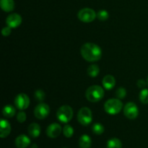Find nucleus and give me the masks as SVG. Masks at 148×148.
Wrapping results in <instances>:
<instances>
[{
    "mask_svg": "<svg viewBox=\"0 0 148 148\" xmlns=\"http://www.w3.org/2000/svg\"><path fill=\"white\" fill-rule=\"evenodd\" d=\"M80 53L82 57L89 62L98 61L102 56V50L93 43H86L81 47Z\"/></svg>",
    "mask_w": 148,
    "mask_h": 148,
    "instance_id": "f257e3e1",
    "label": "nucleus"
},
{
    "mask_svg": "<svg viewBox=\"0 0 148 148\" xmlns=\"http://www.w3.org/2000/svg\"><path fill=\"white\" fill-rule=\"evenodd\" d=\"M104 90L99 85H92L89 87L85 92L87 99L92 103H96L101 101L104 96Z\"/></svg>",
    "mask_w": 148,
    "mask_h": 148,
    "instance_id": "f03ea898",
    "label": "nucleus"
},
{
    "mask_svg": "<svg viewBox=\"0 0 148 148\" xmlns=\"http://www.w3.org/2000/svg\"><path fill=\"white\" fill-rule=\"evenodd\" d=\"M123 108V103L119 98L109 99L105 103L104 109L111 115H116L121 111Z\"/></svg>",
    "mask_w": 148,
    "mask_h": 148,
    "instance_id": "7ed1b4c3",
    "label": "nucleus"
},
{
    "mask_svg": "<svg viewBox=\"0 0 148 148\" xmlns=\"http://www.w3.org/2000/svg\"><path fill=\"white\" fill-rule=\"evenodd\" d=\"M56 116L62 123H68L73 117V110L69 106H62L57 111Z\"/></svg>",
    "mask_w": 148,
    "mask_h": 148,
    "instance_id": "20e7f679",
    "label": "nucleus"
},
{
    "mask_svg": "<svg viewBox=\"0 0 148 148\" xmlns=\"http://www.w3.org/2000/svg\"><path fill=\"white\" fill-rule=\"evenodd\" d=\"M77 120L83 126L89 125L92 120V111L88 107H83L77 114Z\"/></svg>",
    "mask_w": 148,
    "mask_h": 148,
    "instance_id": "39448f33",
    "label": "nucleus"
},
{
    "mask_svg": "<svg viewBox=\"0 0 148 148\" xmlns=\"http://www.w3.org/2000/svg\"><path fill=\"white\" fill-rule=\"evenodd\" d=\"M78 18L80 21L85 23H89L93 21L97 17V14L92 9L83 8L78 12Z\"/></svg>",
    "mask_w": 148,
    "mask_h": 148,
    "instance_id": "423d86ee",
    "label": "nucleus"
},
{
    "mask_svg": "<svg viewBox=\"0 0 148 148\" xmlns=\"http://www.w3.org/2000/svg\"><path fill=\"white\" fill-rule=\"evenodd\" d=\"M124 114L125 116L130 119H136L139 114V110L137 105L132 102L127 103L124 108Z\"/></svg>",
    "mask_w": 148,
    "mask_h": 148,
    "instance_id": "0eeeda50",
    "label": "nucleus"
},
{
    "mask_svg": "<svg viewBox=\"0 0 148 148\" xmlns=\"http://www.w3.org/2000/svg\"><path fill=\"white\" fill-rule=\"evenodd\" d=\"M50 113V108L49 106L43 103H40L34 110V115L38 119H44L49 116Z\"/></svg>",
    "mask_w": 148,
    "mask_h": 148,
    "instance_id": "6e6552de",
    "label": "nucleus"
},
{
    "mask_svg": "<svg viewBox=\"0 0 148 148\" xmlns=\"http://www.w3.org/2000/svg\"><path fill=\"white\" fill-rule=\"evenodd\" d=\"M15 106L20 110H25L30 105V98L26 94L20 93L14 99Z\"/></svg>",
    "mask_w": 148,
    "mask_h": 148,
    "instance_id": "1a4fd4ad",
    "label": "nucleus"
},
{
    "mask_svg": "<svg viewBox=\"0 0 148 148\" xmlns=\"http://www.w3.org/2000/svg\"><path fill=\"white\" fill-rule=\"evenodd\" d=\"M6 23H7V26L10 27L11 28H16L20 26L22 23V17L19 14L13 13V14H10L7 17Z\"/></svg>",
    "mask_w": 148,
    "mask_h": 148,
    "instance_id": "9d476101",
    "label": "nucleus"
},
{
    "mask_svg": "<svg viewBox=\"0 0 148 148\" xmlns=\"http://www.w3.org/2000/svg\"><path fill=\"white\" fill-rule=\"evenodd\" d=\"M62 130V127L59 124L53 123L48 127L46 130V134L50 138H56L60 135Z\"/></svg>",
    "mask_w": 148,
    "mask_h": 148,
    "instance_id": "9b49d317",
    "label": "nucleus"
},
{
    "mask_svg": "<svg viewBox=\"0 0 148 148\" xmlns=\"http://www.w3.org/2000/svg\"><path fill=\"white\" fill-rule=\"evenodd\" d=\"M30 144V138L25 134H21L15 139V145L17 148H27Z\"/></svg>",
    "mask_w": 148,
    "mask_h": 148,
    "instance_id": "f8f14e48",
    "label": "nucleus"
},
{
    "mask_svg": "<svg viewBox=\"0 0 148 148\" xmlns=\"http://www.w3.org/2000/svg\"><path fill=\"white\" fill-rule=\"evenodd\" d=\"M11 132V126L7 120L1 119L0 122V137L1 138H5Z\"/></svg>",
    "mask_w": 148,
    "mask_h": 148,
    "instance_id": "ddd939ff",
    "label": "nucleus"
},
{
    "mask_svg": "<svg viewBox=\"0 0 148 148\" xmlns=\"http://www.w3.org/2000/svg\"><path fill=\"white\" fill-rule=\"evenodd\" d=\"M29 135L33 138H37L40 134V127L37 123H32L27 129Z\"/></svg>",
    "mask_w": 148,
    "mask_h": 148,
    "instance_id": "4468645a",
    "label": "nucleus"
},
{
    "mask_svg": "<svg viewBox=\"0 0 148 148\" xmlns=\"http://www.w3.org/2000/svg\"><path fill=\"white\" fill-rule=\"evenodd\" d=\"M103 85L106 90H111L114 88L116 85V79L114 76L108 75L105 76L103 79Z\"/></svg>",
    "mask_w": 148,
    "mask_h": 148,
    "instance_id": "2eb2a0df",
    "label": "nucleus"
},
{
    "mask_svg": "<svg viewBox=\"0 0 148 148\" xmlns=\"http://www.w3.org/2000/svg\"><path fill=\"white\" fill-rule=\"evenodd\" d=\"M0 5L1 9L6 12L12 11L14 8V2L13 0H1Z\"/></svg>",
    "mask_w": 148,
    "mask_h": 148,
    "instance_id": "dca6fc26",
    "label": "nucleus"
},
{
    "mask_svg": "<svg viewBox=\"0 0 148 148\" xmlns=\"http://www.w3.org/2000/svg\"><path fill=\"white\" fill-rule=\"evenodd\" d=\"M92 145L91 138L87 134L81 136L79 140V146L80 148H90Z\"/></svg>",
    "mask_w": 148,
    "mask_h": 148,
    "instance_id": "f3484780",
    "label": "nucleus"
},
{
    "mask_svg": "<svg viewBox=\"0 0 148 148\" xmlns=\"http://www.w3.org/2000/svg\"><path fill=\"white\" fill-rule=\"evenodd\" d=\"M3 115L7 118H11V117L14 116L16 114V110L14 107H13L11 105H7L4 107L3 108Z\"/></svg>",
    "mask_w": 148,
    "mask_h": 148,
    "instance_id": "a211bd4d",
    "label": "nucleus"
},
{
    "mask_svg": "<svg viewBox=\"0 0 148 148\" xmlns=\"http://www.w3.org/2000/svg\"><path fill=\"white\" fill-rule=\"evenodd\" d=\"M122 143L118 138H112L107 143V148H121Z\"/></svg>",
    "mask_w": 148,
    "mask_h": 148,
    "instance_id": "6ab92c4d",
    "label": "nucleus"
},
{
    "mask_svg": "<svg viewBox=\"0 0 148 148\" xmlns=\"http://www.w3.org/2000/svg\"><path fill=\"white\" fill-rule=\"evenodd\" d=\"M87 72H88V75L90 77H95L96 76H98L100 72L99 66L96 64L90 65L88 68Z\"/></svg>",
    "mask_w": 148,
    "mask_h": 148,
    "instance_id": "aec40b11",
    "label": "nucleus"
},
{
    "mask_svg": "<svg viewBox=\"0 0 148 148\" xmlns=\"http://www.w3.org/2000/svg\"><path fill=\"white\" fill-rule=\"evenodd\" d=\"M92 130L94 134H97V135H100V134H102L104 132V127L100 123H96V124H93L92 127Z\"/></svg>",
    "mask_w": 148,
    "mask_h": 148,
    "instance_id": "412c9836",
    "label": "nucleus"
},
{
    "mask_svg": "<svg viewBox=\"0 0 148 148\" xmlns=\"http://www.w3.org/2000/svg\"><path fill=\"white\" fill-rule=\"evenodd\" d=\"M63 133L64 136L67 138H70L74 134V129L70 125L64 126L63 129Z\"/></svg>",
    "mask_w": 148,
    "mask_h": 148,
    "instance_id": "4be33fe9",
    "label": "nucleus"
},
{
    "mask_svg": "<svg viewBox=\"0 0 148 148\" xmlns=\"http://www.w3.org/2000/svg\"><path fill=\"white\" fill-rule=\"evenodd\" d=\"M140 100L143 103H148V89H143L140 92Z\"/></svg>",
    "mask_w": 148,
    "mask_h": 148,
    "instance_id": "5701e85b",
    "label": "nucleus"
},
{
    "mask_svg": "<svg viewBox=\"0 0 148 148\" xmlns=\"http://www.w3.org/2000/svg\"><path fill=\"white\" fill-rule=\"evenodd\" d=\"M109 17V14L108 12L105 10H101L97 13V17L101 21H106Z\"/></svg>",
    "mask_w": 148,
    "mask_h": 148,
    "instance_id": "b1692460",
    "label": "nucleus"
},
{
    "mask_svg": "<svg viewBox=\"0 0 148 148\" xmlns=\"http://www.w3.org/2000/svg\"><path fill=\"white\" fill-rule=\"evenodd\" d=\"M34 95L36 100L38 101H43L45 99V97H46V94H45V92L42 90H37L35 92Z\"/></svg>",
    "mask_w": 148,
    "mask_h": 148,
    "instance_id": "393cba45",
    "label": "nucleus"
},
{
    "mask_svg": "<svg viewBox=\"0 0 148 148\" xmlns=\"http://www.w3.org/2000/svg\"><path fill=\"white\" fill-rule=\"evenodd\" d=\"M127 95V90L124 88H119L116 91V95L119 99H123Z\"/></svg>",
    "mask_w": 148,
    "mask_h": 148,
    "instance_id": "a878e982",
    "label": "nucleus"
},
{
    "mask_svg": "<svg viewBox=\"0 0 148 148\" xmlns=\"http://www.w3.org/2000/svg\"><path fill=\"white\" fill-rule=\"evenodd\" d=\"M26 118V114L24 112V111H20V112L17 114V120L19 121L20 123H23L25 121Z\"/></svg>",
    "mask_w": 148,
    "mask_h": 148,
    "instance_id": "bb28decb",
    "label": "nucleus"
},
{
    "mask_svg": "<svg viewBox=\"0 0 148 148\" xmlns=\"http://www.w3.org/2000/svg\"><path fill=\"white\" fill-rule=\"evenodd\" d=\"M11 31H12L11 27L7 26V27H4V28L2 29V30H1V33H2L3 36H8L11 34Z\"/></svg>",
    "mask_w": 148,
    "mask_h": 148,
    "instance_id": "cd10ccee",
    "label": "nucleus"
},
{
    "mask_svg": "<svg viewBox=\"0 0 148 148\" xmlns=\"http://www.w3.org/2000/svg\"><path fill=\"white\" fill-rule=\"evenodd\" d=\"M137 85L139 88H143L146 85V82H145V81L143 80V79H139L137 82Z\"/></svg>",
    "mask_w": 148,
    "mask_h": 148,
    "instance_id": "c85d7f7f",
    "label": "nucleus"
},
{
    "mask_svg": "<svg viewBox=\"0 0 148 148\" xmlns=\"http://www.w3.org/2000/svg\"><path fill=\"white\" fill-rule=\"evenodd\" d=\"M31 148H38V146H37V145H36V144H34V145H33L31 146Z\"/></svg>",
    "mask_w": 148,
    "mask_h": 148,
    "instance_id": "c756f323",
    "label": "nucleus"
},
{
    "mask_svg": "<svg viewBox=\"0 0 148 148\" xmlns=\"http://www.w3.org/2000/svg\"><path fill=\"white\" fill-rule=\"evenodd\" d=\"M147 85H148V77H147Z\"/></svg>",
    "mask_w": 148,
    "mask_h": 148,
    "instance_id": "7c9ffc66",
    "label": "nucleus"
},
{
    "mask_svg": "<svg viewBox=\"0 0 148 148\" xmlns=\"http://www.w3.org/2000/svg\"><path fill=\"white\" fill-rule=\"evenodd\" d=\"M64 148H66V147H64Z\"/></svg>",
    "mask_w": 148,
    "mask_h": 148,
    "instance_id": "2f4dec72",
    "label": "nucleus"
}]
</instances>
